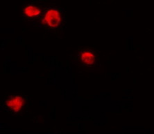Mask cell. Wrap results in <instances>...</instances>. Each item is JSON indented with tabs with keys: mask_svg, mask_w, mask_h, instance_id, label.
<instances>
[{
	"mask_svg": "<svg viewBox=\"0 0 154 134\" xmlns=\"http://www.w3.org/2000/svg\"><path fill=\"white\" fill-rule=\"evenodd\" d=\"M44 22L50 29H55L58 28L61 22L60 11L55 8H49L45 14Z\"/></svg>",
	"mask_w": 154,
	"mask_h": 134,
	"instance_id": "3957f363",
	"label": "cell"
},
{
	"mask_svg": "<svg viewBox=\"0 0 154 134\" xmlns=\"http://www.w3.org/2000/svg\"><path fill=\"white\" fill-rule=\"evenodd\" d=\"M25 105V99L21 95H11L5 99L4 107L8 112L18 114Z\"/></svg>",
	"mask_w": 154,
	"mask_h": 134,
	"instance_id": "7a4b0ae2",
	"label": "cell"
},
{
	"mask_svg": "<svg viewBox=\"0 0 154 134\" xmlns=\"http://www.w3.org/2000/svg\"><path fill=\"white\" fill-rule=\"evenodd\" d=\"M24 13L27 18H34L39 16L41 13V10L37 6L29 4L24 10Z\"/></svg>",
	"mask_w": 154,
	"mask_h": 134,
	"instance_id": "277c9868",
	"label": "cell"
},
{
	"mask_svg": "<svg viewBox=\"0 0 154 134\" xmlns=\"http://www.w3.org/2000/svg\"><path fill=\"white\" fill-rule=\"evenodd\" d=\"M77 59L81 65L87 67H95L99 62L98 54L90 48H83L79 51Z\"/></svg>",
	"mask_w": 154,
	"mask_h": 134,
	"instance_id": "6da1fadb",
	"label": "cell"
}]
</instances>
